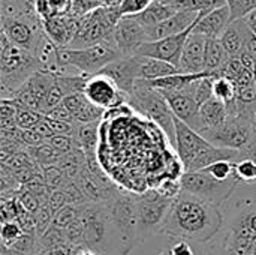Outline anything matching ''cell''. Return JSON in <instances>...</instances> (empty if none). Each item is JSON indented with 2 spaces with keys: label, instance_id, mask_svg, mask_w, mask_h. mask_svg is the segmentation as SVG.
Here are the masks:
<instances>
[{
  "label": "cell",
  "instance_id": "f5cc1de1",
  "mask_svg": "<svg viewBox=\"0 0 256 255\" xmlns=\"http://www.w3.org/2000/svg\"><path fill=\"white\" fill-rule=\"evenodd\" d=\"M244 23L248 24V27L250 29V32L252 33H255L256 32V9L254 12H250L246 18H244Z\"/></svg>",
  "mask_w": 256,
  "mask_h": 255
},
{
  "label": "cell",
  "instance_id": "ba28073f",
  "mask_svg": "<svg viewBox=\"0 0 256 255\" xmlns=\"http://www.w3.org/2000/svg\"><path fill=\"white\" fill-rule=\"evenodd\" d=\"M174 200L162 195L156 188L136 195L138 224L142 242L154 234H162V228Z\"/></svg>",
  "mask_w": 256,
  "mask_h": 255
},
{
  "label": "cell",
  "instance_id": "74e56055",
  "mask_svg": "<svg viewBox=\"0 0 256 255\" xmlns=\"http://www.w3.org/2000/svg\"><path fill=\"white\" fill-rule=\"evenodd\" d=\"M34 216V225H36V234L38 237H40L51 225H52V219H54V213L51 212L48 203L42 204L40 209L33 215Z\"/></svg>",
  "mask_w": 256,
  "mask_h": 255
},
{
  "label": "cell",
  "instance_id": "9c48e42d",
  "mask_svg": "<svg viewBox=\"0 0 256 255\" xmlns=\"http://www.w3.org/2000/svg\"><path fill=\"white\" fill-rule=\"evenodd\" d=\"M2 33L18 48L36 57L38 50L46 38L42 21L36 17L2 18Z\"/></svg>",
  "mask_w": 256,
  "mask_h": 255
},
{
  "label": "cell",
  "instance_id": "1f68e13d",
  "mask_svg": "<svg viewBox=\"0 0 256 255\" xmlns=\"http://www.w3.org/2000/svg\"><path fill=\"white\" fill-rule=\"evenodd\" d=\"M62 245H70L66 236V231L57 225H51L40 237H39V248L46 249V248H56Z\"/></svg>",
  "mask_w": 256,
  "mask_h": 255
},
{
  "label": "cell",
  "instance_id": "8d00e7d4",
  "mask_svg": "<svg viewBox=\"0 0 256 255\" xmlns=\"http://www.w3.org/2000/svg\"><path fill=\"white\" fill-rule=\"evenodd\" d=\"M15 198L20 201V204L24 207V210H27L32 215H34L40 209V206H42L40 200L28 188H26V186H21L20 188V191L16 192Z\"/></svg>",
  "mask_w": 256,
  "mask_h": 255
},
{
  "label": "cell",
  "instance_id": "484cf974",
  "mask_svg": "<svg viewBox=\"0 0 256 255\" xmlns=\"http://www.w3.org/2000/svg\"><path fill=\"white\" fill-rule=\"evenodd\" d=\"M99 125H100V122L78 125L76 141H78L81 150L86 153V158H94L96 156V147H98V138H99Z\"/></svg>",
  "mask_w": 256,
  "mask_h": 255
},
{
  "label": "cell",
  "instance_id": "7bdbcfd3",
  "mask_svg": "<svg viewBox=\"0 0 256 255\" xmlns=\"http://www.w3.org/2000/svg\"><path fill=\"white\" fill-rule=\"evenodd\" d=\"M162 195H165L166 198H171L174 200L180 192H182V185H180V180H166V182H162L158 188H156Z\"/></svg>",
  "mask_w": 256,
  "mask_h": 255
},
{
  "label": "cell",
  "instance_id": "83f0119b",
  "mask_svg": "<svg viewBox=\"0 0 256 255\" xmlns=\"http://www.w3.org/2000/svg\"><path fill=\"white\" fill-rule=\"evenodd\" d=\"M39 251V237L34 233H24L14 243L2 245V255H36Z\"/></svg>",
  "mask_w": 256,
  "mask_h": 255
},
{
  "label": "cell",
  "instance_id": "7402d4cb",
  "mask_svg": "<svg viewBox=\"0 0 256 255\" xmlns=\"http://www.w3.org/2000/svg\"><path fill=\"white\" fill-rule=\"evenodd\" d=\"M230 119L226 105L218 98H212L206 104L200 107V131L198 134H204L208 131L219 129Z\"/></svg>",
  "mask_w": 256,
  "mask_h": 255
},
{
  "label": "cell",
  "instance_id": "5bb4252c",
  "mask_svg": "<svg viewBox=\"0 0 256 255\" xmlns=\"http://www.w3.org/2000/svg\"><path fill=\"white\" fill-rule=\"evenodd\" d=\"M114 41L123 57L135 56L136 51L148 42L146 27H142L134 15L120 17L114 29Z\"/></svg>",
  "mask_w": 256,
  "mask_h": 255
},
{
  "label": "cell",
  "instance_id": "d6a6232c",
  "mask_svg": "<svg viewBox=\"0 0 256 255\" xmlns=\"http://www.w3.org/2000/svg\"><path fill=\"white\" fill-rule=\"evenodd\" d=\"M234 176L238 183H256V162L252 159H240L234 164Z\"/></svg>",
  "mask_w": 256,
  "mask_h": 255
},
{
  "label": "cell",
  "instance_id": "277c9868",
  "mask_svg": "<svg viewBox=\"0 0 256 255\" xmlns=\"http://www.w3.org/2000/svg\"><path fill=\"white\" fill-rule=\"evenodd\" d=\"M122 57L123 54L114 38L86 48H57V75H60L63 69L72 68L82 75L92 77Z\"/></svg>",
  "mask_w": 256,
  "mask_h": 255
},
{
  "label": "cell",
  "instance_id": "2e32d148",
  "mask_svg": "<svg viewBox=\"0 0 256 255\" xmlns=\"http://www.w3.org/2000/svg\"><path fill=\"white\" fill-rule=\"evenodd\" d=\"M207 44L208 38L198 35V33H190L183 53L180 59L178 69L183 74H201L206 72V53H207Z\"/></svg>",
  "mask_w": 256,
  "mask_h": 255
},
{
  "label": "cell",
  "instance_id": "b9f144b4",
  "mask_svg": "<svg viewBox=\"0 0 256 255\" xmlns=\"http://www.w3.org/2000/svg\"><path fill=\"white\" fill-rule=\"evenodd\" d=\"M69 204V198H68V194L63 188H58V189H52L51 194H50V198H48V206L51 209V212L56 215L60 209H63L64 206Z\"/></svg>",
  "mask_w": 256,
  "mask_h": 255
},
{
  "label": "cell",
  "instance_id": "681fc988",
  "mask_svg": "<svg viewBox=\"0 0 256 255\" xmlns=\"http://www.w3.org/2000/svg\"><path fill=\"white\" fill-rule=\"evenodd\" d=\"M240 153H242V159H252L256 162V129L250 141H249V144Z\"/></svg>",
  "mask_w": 256,
  "mask_h": 255
},
{
  "label": "cell",
  "instance_id": "ffe728a7",
  "mask_svg": "<svg viewBox=\"0 0 256 255\" xmlns=\"http://www.w3.org/2000/svg\"><path fill=\"white\" fill-rule=\"evenodd\" d=\"M231 24V12L228 5L219 6L204 15H200L192 32L208 39H219Z\"/></svg>",
  "mask_w": 256,
  "mask_h": 255
},
{
  "label": "cell",
  "instance_id": "ab89813d",
  "mask_svg": "<svg viewBox=\"0 0 256 255\" xmlns=\"http://www.w3.org/2000/svg\"><path fill=\"white\" fill-rule=\"evenodd\" d=\"M234 164L236 162H231V161H219L204 168V171L218 180H230L231 177H234Z\"/></svg>",
  "mask_w": 256,
  "mask_h": 255
},
{
  "label": "cell",
  "instance_id": "7a4b0ae2",
  "mask_svg": "<svg viewBox=\"0 0 256 255\" xmlns=\"http://www.w3.org/2000/svg\"><path fill=\"white\" fill-rule=\"evenodd\" d=\"M42 69L40 62L30 53L14 45L0 33V93L2 99L14 95Z\"/></svg>",
  "mask_w": 256,
  "mask_h": 255
},
{
  "label": "cell",
  "instance_id": "f1b7e54d",
  "mask_svg": "<svg viewBox=\"0 0 256 255\" xmlns=\"http://www.w3.org/2000/svg\"><path fill=\"white\" fill-rule=\"evenodd\" d=\"M28 153L42 168L50 167V165H57L63 156V153L56 150L48 141L38 147H28Z\"/></svg>",
  "mask_w": 256,
  "mask_h": 255
},
{
  "label": "cell",
  "instance_id": "836d02e7",
  "mask_svg": "<svg viewBox=\"0 0 256 255\" xmlns=\"http://www.w3.org/2000/svg\"><path fill=\"white\" fill-rule=\"evenodd\" d=\"M80 212H81V206H74V204H68L63 209H60L52 219V225H57L60 228H68L70 224H74L76 219H80Z\"/></svg>",
  "mask_w": 256,
  "mask_h": 255
},
{
  "label": "cell",
  "instance_id": "db71d44e",
  "mask_svg": "<svg viewBox=\"0 0 256 255\" xmlns=\"http://www.w3.org/2000/svg\"><path fill=\"white\" fill-rule=\"evenodd\" d=\"M48 3H50V6L52 8L54 12H58L60 9H63L66 6L68 0H48Z\"/></svg>",
  "mask_w": 256,
  "mask_h": 255
},
{
  "label": "cell",
  "instance_id": "8fae6325",
  "mask_svg": "<svg viewBox=\"0 0 256 255\" xmlns=\"http://www.w3.org/2000/svg\"><path fill=\"white\" fill-rule=\"evenodd\" d=\"M82 93L93 105L105 111L128 104V96L117 87V84L110 77L104 74L88 77Z\"/></svg>",
  "mask_w": 256,
  "mask_h": 255
},
{
  "label": "cell",
  "instance_id": "d4e9b609",
  "mask_svg": "<svg viewBox=\"0 0 256 255\" xmlns=\"http://www.w3.org/2000/svg\"><path fill=\"white\" fill-rule=\"evenodd\" d=\"M177 12H178L177 6H174L171 3H165L162 0H154L146 11H142L141 14H136L134 17L142 27L150 29V27H154V26L166 21Z\"/></svg>",
  "mask_w": 256,
  "mask_h": 255
},
{
  "label": "cell",
  "instance_id": "d590c367",
  "mask_svg": "<svg viewBox=\"0 0 256 255\" xmlns=\"http://www.w3.org/2000/svg\"><path fill=\"white\" fill-rule=\"evenodd\" d=\"M26 231L16 221H3L0 228V245H9L18 240Z\"/></svg>",
  "mask_w": 256,
  "mask_h": 255
},
{
  "label": "cell",
  "instance_id": "ee69618b",
  "mask_svg": "<svg viewBox=\"0 0 256 255\" xmlns=\"http://www.w3.org/2000/svg\"><path fill=\"white\" fill-rule=\"evenodd\" d=\"M45 116H48V117H51V119H56V120H62V122H69V123H75V120H74V116H72V113L66 108V105L62 102V104H58L57 107H54V108H51ZM78 125V123H76Z\"/></svg>",
  "mask_w": 256,
  "mask_h": 255
},
{
  "label": "cell",
  "instance_id": "9f6ffc18",
  "mask_svg": "<svg viewBox=\"0 0 256 255\" xmlns=\"http://www.w3.org/2000/svg\"><path fill=\"white\" fill-rule=\"evenodd\" d=\"M254 126H255V129H256V116H255V119H254Z\"/></svg>",
  "mask_w": 256,
  "mask_h": 255
},
{
  "label": "cell",
  "instance_id": "e575fe53",
  "mask_svg": "<svg viewBox=\"0 0 256 255\" xmlns=\"http://www.w3.org/2000/svg\"><path fill=\"white\" fill-rule=\"evenodd\" d=\"M42 117H44V114H40L38 111H33V110L20 107L18 108V113H16V125L22 131L34 129L36 125L42 120Z\"/></svg>",
  "mask_w": 256,
  "mask_h": 255
},
{
  "label": "cell",
  "instance_id": "bcb514c9",
  "mask_svg": "<svg viewBox=\"0 0 256 255\" xmlns=\"http://www.w3.org/2000/svg\"><path fill=\"white\" fill-rule=\"evenodd\" d=\"M86 96H84V93L82 92H80V93H74V95H69L68 98H64V101H63V104L66 105V108L72 113V116H75V113L81 108V105L86 102Z\"/></svg>",
  "mask_w": 256,
  "mask_h": 255
},
{
  "label": "cell",
  "instance_id": "f546056e",
  "mask_svg": "<svg viewBox=\"0 0 256 255\" xmlns=\"http://www.w3.org/2000/svg\"><path fill=\"white\" fill-rule=\"evenodd\" d=\"M213 83H214V77H204V78L192 83L183 92H186L190 96H194V99L196 101V104L201 107L202 104H206L207 101H210L212 98H214Z\"/></svg>",
  "mask_w": 256,
  "mask_h": 255
},
{
  "label": "cell",
  "instance_id": "f907efd6",
  "mask_svg": "<svg viewBox=\"0 0 256 255\" xmlns=\"http://www.w3.org/2000/svg\"><path fill=\"white\" fill-rule=\"evenodd\" d=\"M34 131L39 134V135H42L46 141L51 138V137H54V132L51 131V128H50V125L46 123V120H45V117H42V120L36 125V128H34Z\"/></svg>",
  "mask_w": 256,
  "mask_h": 255
},
{
  "label": "cell",
  "instance_id": "4316f807",
  "mask_svg": "<svg viewBox=\"0 0 256 255\" xmlns=\"http://www.w3.org/2000/svg\"><path fill=\"white\" fill-rule=\"evenodd\" d=\"M228 59H230V56L226 54L220 41L219 39H208L207 53H206V72L213 74L216 78L218 72L225 66Z\"/></svg>",
  "mask_w": 256,
  "mask_h": 255
},
{
  "label": "cell",
  "instance_id": "4fadbf2b",
  "mask_svg": "<svg viewBox=\"0 0 256 255\" xmlns=\"http://www.w3.org/2000/svg\"><path fill=\"white\" fill-rule=\"evenodd\" d=\"M192 29L194 27H190L189 30L183 32V33H178V35H174V36H170V38H165L160 41L147 42L136 51V56L164 60V62H168L178 68L184 44H186L189 35L192 33Z\"/></svg>",
  "mask_w": 256,
  "mask_h": 255
},
{
  "label": "cell",
  "instance_id": "e0dca14e",
  "mask_svg": "<svg viewBox=\"0 0 256 255\" xmlns=\"http://www.w3.org/2000/svg\"><path fill=\"white\" fill-rule=\"evenodd\" d=\"M99 74L110 77L124 95H129L132 92V89L135 87V83L140 80V77H138V57L136 56L122 57V59L112 62L111 65H108Z\"/></svg>",
  "mask_w": 256,
  "mask_h": 255
},
{
  "label": "cell",
  "instance_id": "9a60e30c",
  "mask_svg": "<svg viewBox=\"0 0 256 255\" xmlns=\"http://www.w3.org/2000/svg\"><path fill=\"white\" fill-rule=\"evenodd\" d=\"M225 233L256 243V200L238 203L237 212L231 216Z\"/></svg>",
  "mask_w": 256,
  "mask_h": 255
},
{
  "label": "cell",
  "instance_id": "60d3db41",
  "mask_svg": "<svg viewBox=\"0 0 256 255\" xmlns=\"http://www.w3.org/2000/svg\"><path fill=\"white\" fill-rule=\"evenodd\" d=\"M48 143L56 149V150H58L60 153H69V152H72V150H75V149H81L80 147V144H78V141H76V138H74V137H68V135H54V137H51L50 140H48Z\"/></svg>",
  "mask_w": 256,
  "mask_h": 255
},
{
  "label": "cell",
  "instance_id": "816d5d0a",
  "mask_svg": "<svg viewBox=\"0 0 256 255\" xmlns=\"http://www.w3.org/2000/svg\"><path fill=\"white\" fill-rule=\"evenodd\" d=\"M72 255H99L96 251L90 249L86 245H80V246H74L72 249Z\"/></svg>",
  "mask_w": 256,
  "mask_h": 255
},
{
  "label": "cell",
  "instance_id": "f35d334b",
  "mask_svg": "<svg viewBox=\"0 0 256 255\" xmlns=\"http://www.w3.org/2000/svg\"><path fill=\"white\" fill-rule=\"evenodd\" d=\"M154 0H122L117 5V11L120 17H128V15H136L146 11Z\"/></svg>",
  "mask_w": 256,
  "mask_h": 255
},
{
  "label": "cell",
  "instance_id": "cb8c5ba5",
  "mask_svg": "<svg viewBox=\"0 0 256 255\" xmlns=\"http://www.w3.org/2000/svg\"><path fill=\"white\" fill-rule=\"evenodd\" d=\"M136 56V54H135ZM138 57V77L140 80H159L164 77H170L174 74H180V69L168 62L158 60V59H150V57Z\"/></svg>",
  "mask_w": 256,
  "mask_h": 255
},
{
  "label": "cell",
  "instance_id": "d6986e66",
  "mask_svg": "<svg viewBox=\"0 0 256 255\" xmlns=\"http://www.w3.org/2000/svg\"><path fill=\"white\" fill-rule=\"evenodd\" d=\"M198 18H200V14H196V12L178 9V12L176 15H172L171 18H168L166 21H164L154 27L146 29L148 42L160 41V39L183 33V32L189 30L190 27H194Z\"/></svg>",
  "mask_w": 256,
  "mask_h": 255
},
{
  "label": "cell",
  "instance_id": "5b68a950",
  "mask_svg": "<svg viewBox=\"0 0 256 255\" xmlns=\"http://www.w3.org/2000/svg\"><path fill=\"white\" fill-rule=\"evenodd\" d=\"M126 96H128V104L132 107V110L141 113L142 116L154 122L168 137L170 144L176 147L174 114L165 96L159 90L153 89L146 80H138L132 92Z\"/></svg>",
  "mask_w": 256,
  "mask_h": 255
},
{
  "label": "cell",
  "instance_id": "c3c4849f",
  "mask_svg": "<svg viewBox=\"0 0 256 255\" xmlns=\"http://www.w3.org/2000/svg\"><path fill=\"white\" fill-rule=\"evenodd\" d=\"M72 245H62V246H56V248H46V249H40L36 255H72Z\"/></svg>",
  "mask_w": 256,
  "mask_h": 255
},
{
  "label": "cell",
  "instance_id": "44dd1931",
  "mask_svg": "<svg viewBox=\"0 0 256 255\" xmlns=\"http://www.w3.org/2000/svg\"><path fill=\"white\" fill-rule=\"evenodd\" d=\"M78 21L64 17H50L44 23V29L46 36L58 47V48H69L75 33H76Z\"/></svg>",
  "mask_w": 256,
  "mask_h": 255
},
{
  "label": "cell",
  "instance_id": "52a82bcc",
  "mask_svg": "<svg viewBox=\"0 0 256 255\" xmlns=\"http://www.w3.org/2000/svg\"><path fill=\"white\" fill-rule=\"evenodd\" d=\"M180 185L183 192H188L220 207L230 200V197L234 194L240 183L236 176L230 180H218L204 170H201L184 171L180 176Z\"/></svg>",
  "mask_w": 256,
  "mask_h": 255
},
{
  "label": "cell",
  "instance_id": "8992f818",
  "mask_svg": "<svg viewBox=\"0 0 256 255\" xmlns=\"http://www.w3.org/2000/svg\"><path fill=\"white\" fill-rule=\"evenodd\" d=\"M106 207L118 234L122 255H129L130 251L142 243L138 224L136 194L118 191V194L106 203Z\"/></svg>",
  "mask_w": 256,
  "mask_h": 255
},
{
  "label": "cell",
  "instance_id": "11a10c76",
  "mask_svg": "<svg viewBox=\"0 0 256 255\" xmlns=\"http://www.w3.org/2000/svg\"><path fill=\"white\" fill-rule=\"evenodd\" d=\"M159 255H171V252H170V251H168V252H166V251H164V252H160Z\"/></svg>",
  "mask_w": 256,
  "mask_h": 255
},
{
  "label": "cell",
  "instance_id": "4dcf8cb0",
  "mask_svg": "<svg viewBox=\"0 0 256 255\" xmlns=\"http://www.w3.org/2000/svg\"><path fill=\"white\" fill-rule=\"evenodd\" d=\"M104 113H105V110L93 105L88 99H86V102L81 105V108L75 113L74 120L78 125L96 123V122H100L104 119Z\"/></svg>",
  "mask_w": 256,
  "mask_h": 255
},
{
  "label": "cell",
  "instance_id": "3957f363",
  "mask_svg": "<svg viewBox=\"0 0 256 255\" xmlns=\"http://www.w3.org/2000/svg\"><path fill=\"white\" fill-rule=\"evenodd\" d=\"M84 225V245L99 255H122L117 230L106 203H86L80 212Z\"/></svg>",
  "mask_w": 256,
  "mask_h": 255
},
{
  "label": "cell",
  "instance_id": "f6af8a7d",
  "mask_svg": "<svg viewBox=\"0 0 256 255\" xmlns=\"http://www.w3.org/2000/svg\"><path fill=\"white\" fill-rule=\"evenodd\" d=\"M195 248L196 255H228L226 251L222 248L220 243H204V245H198V243H192Z\"/></svg>",
  "mask_w": 256,
  "mask_h": 255
},
{
  "label": "cell",
  "instance_id": "603a6c76",
  "mask_svg": "<svg viewBox=\"0 0 256 255\" xmlns=\"http://www.w3.org/2000/svg\"><path fill=\"white\" fill-rule=\"evenodd\" d=\"M250 36H252L250 29L248 27L244 20H240V21L231 23L228 29L222 33L219 41L230 57H238L246 48V44Z\"/></svg>",
  "mask_w": 256,
  "mask_h": 255
},
{
  "label": "cell",
  "instance_id": "7c38bea8",
  "mask_svg": "<svg viewBox=\"0 0 256 255\" xmlns=\"http://www.w3.org/2000/svg\"><path fill=\"white\" fill-rule=\"evenodd\" d=\"M176 125V149L180 156V162L184 171L189 170V167L195 162V159L206 152L212 143L207 141L201 134H198L195 129L174 117Z\"/></svg>",
  "mask_w": 256,
  "mask_h": 255
},
{
  "label": "cell",
  "instance_id": "6da1fadb",
  "mask_svg": "<svg viewBox=\"0 0 256 255\" xmlns=\"http://www.w3.org/2000/svg\"><path fill=\"white\" fill-rule=\"evenodd\" d=\"M224 222L220 207L182 191L171 204L162 234L204 245L218 236Z\"/></svg>",
  "mask_w": 256,
  "mask_h": 255
},
{
  "label": "cell",
  "instance_id": "ac0fdd59",
  "mask_svg": "<svg viewBox=\"0 0 256 255\" xmlns=\"http://www.w3.org/2000/svg\"><path fill=\"white\" fill-rule=\"evenodd\" d=\"M159 92L165 96L166 102L170 104V108L174 117H177L178 120H182L183 123H186L188 126H190L192 129L198 132L200 131V105L196 104L194 96H190L186 92H162V90Z\"/></svg>",
  "mask_w": 256,
  "mask_h": 255
},
{
  "label": "cell",
  "instance_id": "30bf717a",
  "mask_svg": "<svg viewBox=\"0 0 256 255\" xmlns=\"http://www.w3.org/2000/svg\"><path fill=\"white\" fill-rule=\"evenodd\" d=\"M254 132H255L254 120L242 116H236V117H230L226 123L219 129L208 131L201 135L216 147L242 152L249 144Z\"/></svg>",
  "mask_w": 256,
  "mask_h": 255
},
{
  "label": "cell",
  "instance_id": "7dc6e473",
  "mask_svg": "<svg viewBox=\"0 0 256 255\" xmlns=\"http://www.w3.org/2000/svg\"><path fill=\"white\" fill-rule=\"evenodd\" d=\"M170 252L171 255H196L194 245L186 240H178L177 243H174L171 246Z\"/></svg>",
  "mask_w": 256,
  "mask_h": 255
}]
</instances>
